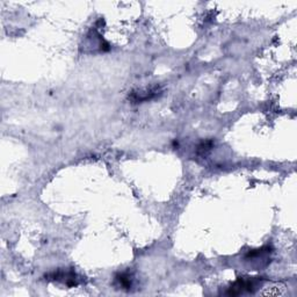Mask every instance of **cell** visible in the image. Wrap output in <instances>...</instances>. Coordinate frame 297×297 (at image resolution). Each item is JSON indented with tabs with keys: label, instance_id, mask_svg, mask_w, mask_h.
<instances>
[{
	"label": "cell",
	"instance_id": "cell-1",
	"mask_svg": "<svg viewBox=\"0 0 297 297\" xmlns=\"http://www.w3.org/2000/svg\"><path fill=\"white\" fill-rule=\"evenodd\" d=\"M262 283V278H252V279L239 278L238 280L231 284V287L227 289V295L238 296L245 293H254L257 289H259Z\"/></svg>",
	"mask_w": 297,
	"mask_h": 297
},
{
	"label": "cell",
	"instance_id": "cell-2",
	"mask_svg": "<svg viewBox=\"0 0 297 297\" xmlns=\"http://www.w3.org/2000/svg\"><path fill=\"white\" fill-rule=\"evenodd\" d=\"M48 280L52 281H63L68 287H76L80 283V279L73 271L64 272V271H57L52 274L46 275Z\"/></svg>",
	"mask_w": 297,
	"mask_h": 297
},
{
	"label": "cell",
	"instance_id": "cell-3",
	"mask_svg": "<svg viewBox=\"0 0 297 297\" xmlns=\"http://www.w3.org/2000/svg\"><path fill=\"white\" fill-rule=\"evenodd\" d=\"M115 282L121 289L129 290L133 286V278L129 273H121V274H118L115 277Z\"/></svg>",
	"mask_w": 297,
	"mask_h": 297
},
{
	"label": "cell",
	"instance_id": "cell-4",
	"mask_svg": "<svg viewBox=\"0 0 297 297\" xmlns=\"http://www.w3.org/2000/svg\"><path fill=\"white\" fill-rule=\"evenodd\" d=\"M212 145H214V142H212V140H205V142L199 144V146H197L196 149L197 155L205 156L207 152H209L210 150H211Z\"/></svg>",
	"mask_w": 297,
	"mask_h": 297
}]
</instances>
